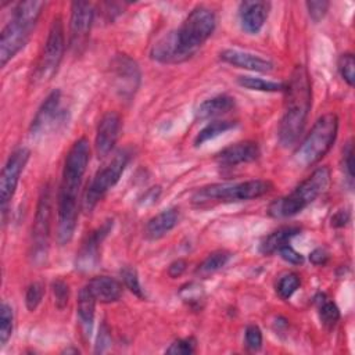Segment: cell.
<instances>
[{
    "label": "cell",
    "mask_w": 355,
    "mask_h": 355,
    "mask_svg": "<svg viewBox=\"0 0 355 355\" xmlns=\"http://www.w3.org/2000/svg\"><path fill=\"white\" fill-rule=\"evenodd\" d=\"M216 26L212 10L198 6L182 25L165 33L151 47V58L161 64H179L191 58L211 37Z\"/></svg>",
    "instance_id": "6da1fadb"
},
{
    "label": "cell",
    "mask_w": 355,
    "mask_h": 355,
    "mask_svg": "<svg viewBox=\"0 0 355 355\" xmlns=\"http://www.w3.org/2000/svg\"><path fill=\"white\" fill-rule=\"evenodd\" d=\"M90 161V143L78 139L69 148L62 169V179L57 197V241L68 244L78 225V198L86 168Z\"/></svg>",
    "instance_id": "7a4b0ae2"
},
{
    "label": "cell",
    "mask_w": 355,
    "mask_h": 355,
    "mask_svg": "<svg viewBox=\"0 0 355 355\" xmlns=\"http://www.w3.org/2000/svg\"><path fill=\"white\" fill-rule=\"evenodd\" d=\"M284 110L279 122L277 136L283 147L297 143L312 105V87L306 68L297 65L284 87Z\"/></svg>",
    "instance_id": "3957f363"
},
{
    "label": "cell",
    "mask_w": 355,
    "mask_h": 355,
    "mask_svg": "<svg viewBox=\"0 0 355 355\" xmlns=\"http://www.w3.org/2000/svg\"><path fill=\"white\" fill-rule=\"evenodd\" d=\"M330 184V169L327 166L316 168L304 182H301L290 194L273 201L268 214L272 218L282 219L300 214L319 196H322Z\"/></svg>",
    "instance_id": "277c9868"
},
{
    "label": "cell",
    "mask_w": 355,
    "mask_h": 355,
    "mask_svg": "<svg viewBox=\"0 0 355 355\" xmlns=\"http://www.w3.org/2000/svg\"><path fill=\"white\" fill-rule=\"evenodd\" d=\"M338 132V116L334 112H327L318 118L309 133L295 148L293 158L301 168H308L318 164L331 148Z\"/></svg>",
    "instance_id": "5b68a950"
},
{
    "label": "cell",
    "mask_w": 355,
    "mask_h": 355,
    "mask_svg": "<svg viewBox=\"0 0 355 355\" xmlns=\"http://www.w3.org/2000/svg\"><path fill=\"white\" fill-rule=\"evenodd\" d=\"M273 189L272 182L263 179H252L245 182L234 183H214L198 189L193 194L194 204L205 202H232V201H247L262 197Z\"/></svg>",
    "instance_id": "8992f818"
},
{
    "label": "cell",
    "mask_w": 355,
    "mask_h": 355,
    "mask_svg": "<svg viewBox=\"0 0 355 355\" xmlns=\"http://www.w3.org/2000/svg\"><path fill=\"white\" fill-rule=\"evenodd\" d=\"M130 150L122 148L116 151L101 169L97 171L85 193L83 208L86 212H92L104 194L118 183L128 162L130 161Z\"/></svg>",
    "instance_id": "52a82bcc"
},
{
    "label": "cell",
    "mask_w": 355,
    "mask_h": 355,
    "mask_svg": "<svg viewBox=\"0 0 355 355\" xmlns=\"http://www.w3.org/2000/svg\"><path fill=\"white\" fill-rule=\"evenodd\" d=\"M51 190L49 184H44L39 194L32 226L31 258L35 265H42L47 259L51 227Z\"/></svg>",
    "instance_id": "ba28073f"
},
{
    "label": "cell",
    "mask_w": 355,
    "mask_h": 355,
    "mask_svg": "<svg viewBox=\"0 0 355 355\" xmlns=\"http://www.w3.org/2000/svg\"><path fill=\"white\" fill-rule=\"evenodd\" d=\"M65 51V32L61 17H54L50 25L46 43L39 57L35 79L40 83L50 80L58 71Z\"/></svg>",
    "instance_id": "9c48e42d"
},
{
    "label": "cell",
    "mask_w": 355,
    "mask_h": 355,
    "mask_svg": "<svg viewBox=\"0 0 355 355\" xmlns=\"http://www.w3.org/2000/svg\"><path fill=\"white\" fill-rule=\"evenodd\" d=\"M112 85L118 96L130 100L140 86V69L135 60L126 54H118L111 61Z\"/></svg>",
    "instance_id": "30bf717a"
},
{
    "label": "cell",
    "mask_w": 355,
    "mask_h": 355,
    "mask_svg": "<svg viewBox=\"0 0 355 355\" xmlns=\"http://www.w3.org/2000/svg\"><path fill=\"white\" fill-rule=\"evenodd\" d=\"M67 122V111L61 107V92L58 89L49 93L39 110L36 111L29 132L32 136L43 135L46 132L54 130Z\"/></svg>",
    "instance_id": "8fae6325"
},
{
    "label": "cell",
    "mask_w": 355,
    "mask_h": 355,
    "mask_svg": "<svg viewBox=\"0 0 355 355\" xmlns=\"http://www.w3.org/2000/svg\"><path fill=\"white\" fill-rule=\"evenodd\" d=\"M94 21V8L87 1H73L69 18V47L75 54H80L86 47L90 29Z\"/></svg>",
    "instance_id": "7c38bea8"
},
{
    "label": "cell",
    "mask_w": 355,
    "mask_h": 355,
    "mask_svg": "<svg viewBox=\"0 0 355 355\" xmlns=\"http://www.w3.org/2000/svg\"><path fill=\"white\" fill-rule=\"evenodd\" d=\"M31 157V151L26 147H18L14 150L6 165L3 166L1 175H0V200H1V209L6 211L7 204L14 197V193L17 190L19 176L24 172L28 161Z\"/></svg>",
    "instance_id": "4fadbf2b"
},
{
    "label": "cell",
    "mask_w": 355,
    "mask_h": 355,
    "mask_svg": "<svg viewBox=\"0 0 355 355\" xmlns=\"http://www.w3.org/2000/svg\"><path fill=\"white\" fill-rule=\"evenodd\" d=\"M114 220L107 219L103 222L101 226L94 229L80 244V248L76 254L75 266L80 272H89L94 269L100 262V247L104 239L112 230Z\"/></svg>",
    "instance_id": "5bb4252c"
},
{
    "label": "cell",
    "mask_w": 355,
    "mask_h": 355,
    "mask_svg": "<svg viewBox=\"0 0 355 355\" xmlns=\"http://www.w3.org/2000/svg\"><path fill=\"white\" fill-rule=\"evenodd\" d=\"M33 28L11 18L7 25L3 28L0 35V64L6 67V64L12 60L18 51H21L28 43Z\"/></svg>",
    "instance_id": "9a60e30c"
},
{
    "label": "cell",
    "mask_w": 355,
    "mask_h": 355,
    "mask_svg": "<svg viewBox=\"0 0 355 355\" xmlns=\"http://www.w3.org/2000/svg\"><path fill=\"white\" fill-rule=\"evenodd\" d=\"M121 132V116L115 111H107L98 121L97 132H96V153L98 157H107L114 146L116 144V140L119 137Z\"/></svg>",
    "instance_id": "2e32d148"
},
{
    "label": "cell",
    "mask_w": 355,
    "mask_h": 355,
    "mask_svg": "<svg viewBox=\"0 0 355 355\" xmlns=\"http://www.w3.org/2000/svg\"><path fill=\"white\" fill-rule=\"evenodd\" d=\"M270 11V3L262 0H247L240 3L239 18L241 29L250 35H257L265 25Z\"/></svg>",
    "instance_id": "e0dca14e"
},
{
    "label": "cell",
    "mask_w": 355,
    "mask_h": 355,
    "mask_svg": "<svg viewBox=\"0 0 355 355\" xmlns=\"http://www.w3.org/2000/svg\"><path fill=\"white\" fill-rule=\"evenodd\" d=\"M259 155H261V150L258 143L245 140V141H239L225 147L222 151L216 154L215 159L222 166H236L239 164L252 162L258 159Z\"/></svg>",
    "instance_id": "ac0fdd59"
},
{
    "label": "cell",
    "mask_w": 355,
    "mask_h": 355,
    "mask_svg": "<svg viewBox=\"0 0 355 355\" xmlns=\"http://www.w3.org/2000/svg\"><path fill=\"white\" fill-rule=\"evenodd\" d=\"M219 57L223 62H227L237 68L254 71V72L265 73V72H270L275 68V64L270 60L263 58L258 54H252L250 51H243L237 49H226L220 51Z\"/></svg>",
    "instance_id": "d6986e66"
},
{
    "label": "cell",
    "mask_w": 355,
    "mask_h": 355,
    "mask_svg": "<svg viewBox=\"0 0 355 355\" xmlns=\"http://www.w3.org/2000/svg\"><path fill=\"white\" fill-rule=\"evenodd\" d=\"M94 298L103 304H111L121 298L122 284L119 280L110 276H96L86 284Z\"/></svg>",
    "instance_id": "ffe728a7"
},
{
    "label": "cell",
    "mask_w": 355,
    "mask_h": 355,
    "mask_svg": "<svg viewBox=\"0 0 355 355\" xmlns=\"http://www.w3.org/2000/svg\"><path fill=\"white\" fill-rule=\"evenodd\" d=\"M179 222V209L168 208L153 216L144 229L146 237L150 240H158L168 234Z\"/></svg>",
    "instance_id": "44dd1931"
},
{
    "label": "cell",
    "mask_w": 355,
    "mask_h": 355,
    "mask_svg": "<svg viewBox=\"0 0 355 355\" xmlns=\"http://www.w3.org/2000/svg\"><path fill=\"white\" fill-rule=\"evenodd\" d=\"M96 302L97 300L92 294L87 286L82 287L78 294V302H76V311H78V319L79 324L82 327V331L86 337H90L93 322H94V311H96Z\"/></svg>",
    "instance_id": "7402d4cb"
},
{
    "label": "cell",
    "mask_w": 355,
    "mask_h": 355,
    "mask_svg": "<svg viewBox=\"0 0 355 355\" xmlns=\"http://www.w3.org/2000/svg\"><path fill=\"white\" fill-rule=\"evenodd\" d=\"M234 108V98L229 94H218L211 98L204 100L197 111H196V118L200 121L216 118L220 115L227 114Z\"/></svg>",
    "instance_id": "603a6c76"
},
{
    "label": "cell",
    "mask_w": 355,
    "mask_h": 355,
    "mask_svg": "<svg viewBox=\"0 0 355 355\" xmlns=\"http://www.w3.org/2000/svg\"><path fill=\"white\" fill-rule=\"evenodd\" d=\"M300 232H301V229L298 226L279 227L277 230H275L270 234H268L266 237H263V240L259 244V251L263 255H270V254L279 251L283 245L288 244V241L294 236H297Z\"/></svg>",
    "instance_id": "cb8c5ba5"
},
{
    "label": "cell",
    "mask_w": 355,
    "mask_h": 355,
    "mask_svg": "<svg viewBox=\"0 0 355 355\" xmlns=\"http://www.w3.org/2000/svg\"><path fill=\"white\" fill-rule=\"evenodd\" d=\"M44 7H46V3L40 1V0L19 1L14 7L12 18H15L17 21H19L31 28H35Z\"/></svg>",
    "instance_id": "d4e9b609"
},
{
    "label": "cell",
    "mask_w": 355,
    "mask_h": 355,
    "mask_svg": "<svg viewBox=\"0 0 355 355\" xmlns=\"http://www.w3.org/2000/svg\"><path fill=\"white\" fill-rule=\"evenodd\" d=\"M237 83L248 90H257V92H266V93H276V92H284L286 85L280 82H272L265 80L262 78L241 75L237 78Z\"/></svg>",
    "instance_id": "484cf974"
},
{
    "label": "cell",
    "mask_w": 355,
    "mask_h": 355,
    "mask_svg": "<svg viewBox=\"0 0 355 355\" xmlns=\"http://www.w3.org/2000/svg\"><path fill=\"white\" fill-rule=\"evenodd\" d=\"M230 257H232V254L229 251H225V250L214 251L198 265L196 273L200 276L212 275V273L218 272L219 269H222L229 262Z\"/></svg>",
    "instance_id": "4316f807"
},
{
    "label": "cell",
    "mask_w": 355,
    "mask_h": 355,
    "mask_svg": "<svg viewBox=\"0 0 355 355\" xmlns=\"http://www.w3.org/2000/svg\"><path fill=\"white\" fill-rule=\"evenodd\" d=\"M234 126H236L234 121H214V122H209L207 126H204L198 132V135L194 139V144L201 146V144L223 135L225 132L233 129Z\"/></svg>",
    "instance_id": "83f0119b"
},
{
    "label": "cell",
    "mask_w": 355,
    "mask_h": 355,
    "mask_svg": "<svg viewBox=\"0 0 355 355\" xmlns=\"http://www.w3.org/2000/svg\"><path fill=\"white\" fill-rule=\"evenodd\" d=\"M318 302H319V318H320V322L327 329L334 327L336 323L340 319V309H338V306L333 301L324 298V295H322V300H319Z\"/></svg>",
    "instance_id": "f1b7e54d"
},
{
    "label": "cell",
    "mask_w": 355,
    "mask_h": 355,
    "mask_svg": "<svg viewBox=\"0 0 355 355\" xmlns=\"http://www.w3.org/2000/svg\"><path fill=\"white\" fill-rule=\"evenodd\" d=\"M14 330V312L11 305L3 302L0 306V345L4 347Z\"/></svg>",
    "instance_id": "f546056e"
},
{
    "label": "cell",
    "mask_w": 355,
    "mask_h": 355,
    "mask_svg": "<svg viewBox=\"0 0 355 355\" xmlns=\"http://www.w3.org/2000/svg\"><path fill=\"white\" fill-rule=\"evenodd\" d=\"M301 280L297 273H286L276 284V293L282 300H288L300 287Z\"/></svg>",
    "instance_id": "4dcf8cb0"
},
{
    "label": "cell",
    "mask_w": 355,
    "mask_h": 355,
    "mask_svg": "<svg viewBox=\"0 0 355 355\" xmlns=\"http://www.w3.org/2000/svg\"><path fill=\"white\" fill-rule=\"evenodd\" d=\"M121 277L123 280V284L126 286V288H129L135 295H137L139 298H143L144 294H143V288L140 286V282H139V276H137V272L135 268L132 266H123L121 269Z\"/></svg>",
    "instance_id": "1f68e13d"
},
{
    "label": "cell",
    "mask_w": 355,
    "mask_h": 355,
    "mask_svg": "<svg viewBox=\"0 0 355 355\" xmlns=\"http://www.w3.org/2000/svg\"><path fill=\"white\" fill-rule=\"evenodd\" d=\"M44 295V286L39 282H35L32 284L28 286L26 293H25V305L28 308V311L33 312L36 311V308L40 305Z\"/></svg>",
    "instance_id": "d6a6232c"
},
{
    "label": "cell",
    "mask_w": 355,
    "mask_h": 355,
    "mask_svg": "<svg viewBox=\"0 0 355 355\" xmlns=\"http://www.w3.org/2000/svg\"><path fill=\"white\" fill-rule=\"evenodd\" d=\"M197 347V340L194 337H184V338H178L175 340L166 349V354H173V355H190L196 352Z\"/></svg>",
    "instance_id": "836d02e7"
},
{
    "label": "cell",
    "mask_w": 355,
    "mask_h": 355,
    "mask_svg": "<svg viewBox=\"0 0 355 355\" xmlns=\"http://www.w3.org/2000/svg\"><path fill=\"white\" fill-rule=\"evenodd\" d=\"M338 72L341 75V78L349 85L354 86V80H355V75H354V69H355V60L354 55L351 53H345L341 54L338 58Z\"/></svg>",
    "instance_id": "e575fe53"
},
{
    "label": "cell",
    "mask_w": 355,
    "mask_h": 355,
    "mask_svg": "<svg viewBox=\"0 0 355 355\" xmlns=\"http://www.w3.org/2000/svg\"><path fill=\"white\" fill-rule=\"evenodd\" d=\"M179 295L184 302H187L191 306L200 305V302L204 300V290L197 283H189L179 290Z\"/></svg>",
    "instance_id": "d590c367"
},
{
    "label": "cell",
    "mask_w": 355,
    "mask_h": 355,
    "mask_svg": "<svg viewBox=\"0 0 355 355\" xmlns=\"http://www.w3.org/2000/svg\"><path fill=\"white\" fill-rule=\"evenodd\" d=\"M51 291L55 306L58 309H64L69 301V286L64 280L57 279L51 283Z\"/></svg>",
    "instance_id": "8d00e7d4"
},
{
    "label": "cell",
    "mask_w": 355,
    "mask_h": 355,
    "mask_svg": "<svg viewBox=\"0 0 355 355\" xmlns=\"http://www.w3.org/2000/svg\"><path fill=\"white\" fill-rule=\"evenodd\" d=\"M343 166H344V172L347 175V179L349 182V186L352 187V183H354V146H352V140H349L347 143V146L344 147Z\"/></svg>",
    "instance_id": "74e56055"
},
{
    "label": "cell",
    "mask_w": 355,
    "mask_h": 355,
    "mask_svg": "<svg viewBox=\"0 0 355 355\" xmlns=\"http://www.w3.org/2000/svg\"><path fill=\"white\" fill-rule=\"evenodd\" d=\"M245 345L251 351H258L262 347V331L257 324H248L245 327Z\"/></svg>",
    "instance_id": "f35d334b"
},
{
    "label": "cell",
    "mask_w": 355,
    "mask_h": 355,
    "mask_svg": "<svg viewBox=\"0 0 355 355\" xmlns=\"http://www.w3.org/2000/svg\"><path fill=\"white\" fill-rule=\"evenodd\" d=\"M305 6H306V10H308L309 17H311L315 22H319V21L326 15L330 3H329V1H324V0H316V1H306Z\"/></svg>",
    "instance_id": "ab89813d"
},
{
    "label": "cell",
    "mask_w": 355,
    "mask_h": 355,
    "mask_svg": "<svg viewBox=\"0 0 355 355\" xmlns=\"http://www.w3.org/2000/svg\"><path fill=\"white\" fill-rule=\"evenodd\" d=\"M112 344V340H111V333H110V329L107 326V323H101L100 326V330H98V336H97V343H96V348H94V352H105L110 349Z\"/></svg>",
    "instance_id": "60d3db41"
},
{
    "label": "cell",
    "mask_w": 355,
    "mask_h": 355,
    "mask_svg": "<svg viewBox=\"0 0 355 355\" xmlns=\"http://www.w3.org/2000/svg\"><path fill=\"white\" fill-rule=\"evenodd\" d=\"M282 257V259H284L286 262L291 263V265H301L304 263V255L298 251H295L290 244L283 245L279 251H277Z\"/></svg>",
    "instance_id": "b9f144b4"
},
{
    "label": "cell",
    "mask_w": 355,
    "mask_h": 355,
    "mask_svg": "<svg viewBox=\"0 0 355 355\" xmlns=\"http://www.w3.org/2000/svg\"><path fill=\"white\" fill-rule=\"evenodd\" d=\"M186 268H187V262L184 259H182V258H178V259H175L173 262L169 263V266H168V276L172 277V279H176V277H179V276H182L184 273Z\"/></svg>",
    "instance_id": "7bdbcfd3"
},
{
    "label": "cell",
    "mask_w": 355,
    "mask_h": 355,
    "mask_svg": "<svg viewBox=\"0 0 355 355\" xmlns=\"http://www.w3.org/2000/svg\"><path fill=\"white\" fill-rule=\"evenodd\" d=\"M309 261L316 265V266H320V265H324L327 261H329V252L324 250V248H315L311 254H309Z\"/></svg>",
    "instance_id": "ee69618b"
},
{
    "label": "cell",
    "mask_w": 355,
    "mask_h": 355,
    "mask_svg": "<svg viewBox=\"0 0 355 355\" xmlns=\"http://www.w3.org/2000/svg\"><path fill=\"white\" fill-rule=\"evenodd\" d=\"M349 222V212L340 209L331 216V226L334 227H343Z\"/></svg>",
    "instance_id": "f6af8a7d"
}]
</instances>
